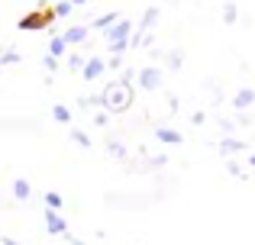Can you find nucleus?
<instances>
[{"label":"nucleus","instance_id":"obj_19","mask_svg":"<svg viewBox=\"0 0 255 245\" xmlns=\"http://www.w3.org/2000/svg\"><path fill=\"white\" fill-rule=\"evenodd\" d=\"M68 65H71V71H81V68H84V58H81V55H71Z\"/></svg>","mask_w":255,"mask_h":245},{"label":"nucleus","instance_id":"obj_7","mask_svg":"<svg viewBox=\"0 0 255 245\" xmlns=\"http://www.w3.org/2000/svg\"><path fill=\"white\" fill-rule=\"evenodd\" d=\"M45 226H49L52 236H65V233H68V226H65V216H58L55 210H49V213H45Z\"/></svg>","mask_w":255,"mask_h":245},{"label":"nucleus","instance_id":"obj_14","mask_svg":"<svg viewBox=\"0 0 255 245\" xmlns=\"http://www.w3.org/2000/svg\"><path fill=\"white\" fill-rule=\"evenodd\" d=\"M45 203H49V210H55V213H58V207H62V197H58L55 190H49V194H45Z\"/></svg>","mask_w":255,"mask_h":245},{"label":"nucleus","instance_id":"obj_20","mask_svg":"<svg viewBox=\"0 0 255 245\" xmlns=\"http://www.w3.org/2000/svg\"><path fill=\"white\" fill-rule=\"evenodd\" d=\"M181 62H184V58H181V52H171V55H168V65H171L174 71L181 68Z\"/></svg>","mask_w":255,"mask_h":245},{"label":"nucleus","instance_id":"obj_17","mask_svg":"<svg viewBox=\"0 0 255 245\" xmlns=\"http://www.w3.org/2000/svg\"><path fill=\"white\" fill-rule=\"evenodd\" d=\"M71 13V0H62V3H55V16H68Z\"/></svg>","mask_w":255,"mask_h":245},{"label":"nucleus","instance_id":"obj_16","mask_svg":"<svg viewBox=\"0 0 255 245\" xmlns=\"http://www.w3.org/2000/svg\"><path fill=\"white\" fill-rule=\"evenodd\" d=\"M223 19H226V23H236V3H226L223 6Z\"/></svg>","mask_w":255,"mask_h":245},{"label":"nucleus","instance_id":"obj_11","mask_svg":"<svg viewBox=\"0 0 255 245\" xmlns=\"http://www.w3.org/2000/svg\"><path fill=\"white\" fill-rule=\"evenodd\" d=\"M65 49H68V45H65V39H62V36H55V39L49 42V55H52V58L65 55Z\"/></svg>","mask_w":255,"mask_h":245},{"label":"nucleus","instance_id":"obj_9","mask_svg":"<svg viewBox=\"0 0 255 245\" xmlns=\"http://www.w3.org/2000/svg\"><path fill=\"white\" fill-rule=\"evenodd\" d=\"M155 136H158V142H165V145H178L181 142V132H174V129H155Z\"/></svg>","mask_w":255,"mask_h":245},{"label":"nucleus","instance_id":"obj_10","mask_svg":"<svg viewBox=\"0 0 255 245\" xmlns=\"http://www.w3.org/2000/svg\"><path fill=\"white\" fill-rule=\"evenodd\" d=\"M113 23H117V13H104V16H97V19H94V29L107 32V29H110Z\"/></svg>","mask_w":255,"mask_h":245},{"label":"nucleus","instance_id":"obj_15","mask_svg":"<svg viewBox=\"0 0 255 245\" xmlns=\"http://www.w3.org/2000/svg\"><path fill=\"white\" fill-rule=\"evenodd\" d=\"M52 116H55V120H58V123H68V120H71V113H68V107H55V110H52Z\"/></svg>","mask_w":255,"mask_h":245},{"label":"nucleus","instance_id":"obj_12","mask_svg":"<svg viewBox=\"0 0 255 245\" xmlns=\"http://www.w3.org/2000/svg\"><path fill=\"white\" fill-rule=\"evenodd\" d=\"M155 19H158V6H149V10L142 13V23H139V29H149Z\"/></svg>","mask_w":255,"mask_h":245},{"label":"nucleus","instance_id":"obj_3","mask_svg":"<svg viewBox=\"0 0 255 245\" xmlns=\"http://www.w3.org/2000/svg\"><path fill=\"white\" fill-rule=\"evenodd\" d=\"M129 32H132V23H129V19H117V23H113L110 29L104 32L107 42H110V52H113V55H120V52L126 49V42H129Z\"/></svg>","mask_w":255,"mask_h":245},{"label":"nucleus","instance_id":"obj_5","mask_svg":"<svg viewBox=\"0 0 255 245\" xmlns=\"http://www.w3.org/2000/svg\"><path fill=\"white\" fill-rule=\"evenodd\" d=\"M87 36H91V26H68L62 39H65V45H81Z\"/></svg>","mask_w":255,"mask_h":245},{"label":"nucleus","instance_id":"obj_23","mask_svg":"<svg viewBox=\"0 0 255 245\" xmlns=\"http://www.w3.org/2000/svg\"><path fill=\"white\" fill-rule=\"evenodd\" d=\"M3 245H19V242H13V239H3Z\"/></svg>","mask_w":255,"mask_h":245},{"label":"nucleus","instance_id":"obj_22","mask_svg":"<svg viewBox=\"0 0 255 245\" xmlns=\"http://www.w3.org/2000/svg\"><path fill=\"white\" fill-rule=\"evenodd\" d=\"M45 68H49V71H55V68H58V58H52V55H45Z\"/></svg>","mask_w":255,"mask_h":245},{"label":"nucleus","instance_id":"obj_13","mask_svg":"<svg viewBox=\"0 0 255 245\" xmlns=\"http://www.w3.org/2000/svg\"><path fill=\"white\" fill-rule=\"evenodd\" d=\"M13 194H16L19 200H26V197H29V184H26V181H16V184H13Z\"/></svg>","mask_w":255,"mask_h":245},{"label":"nucleus","instance_id":"obj_8","mask_svg":"<svg viewBox=\"0 0 255 245\" xmlns=\"http://www.w3.org/2000/svg\"><path fill=\"white\" fill-rule=\"evenodd\" d=\"M252 103H255V90L252 87H243L236 94V100H233V107H236V110H246V107H252Z\"/></svg>","mask_w":255,"mask_h":245},{"label":"nucleus","instance_id":"obj_6","mask_svg":"<svg viewBox=\"0 0 255 245\" xmlns=\"http://www.w3.org/2000/svg\"><path fill=\"white\" fill-rule=\"evenodd\" d=\"M104 68H107V62H104V58H87V62H84V68H81L84 81H94V78H100V75H104Z\"/></svg>","mask_w":255,"mask_h":245},{"label":"nucleus","instance_id":"obj_18","mask_svg":"<svg viewBox=\"0 0 255 245\" xmlns=\"http://www.w3.org/2000/svg\"><path fill=\"white\" fill-rule=\"evenodd\" d=\"M71 139H75V142H81L84 149H91V139H87V136H84L81 129H71Z\"/></svg>","mask_w":255,"mask_h":245},{"label":"nucleus","instance_id":"obj_2","mask_svg":"<svg viewBox=\"0 0 255 245\" xmlns=\"http://www.w3.org/2000/svg\"><path fill=\"white\" fill-rule=\"evenodd\" d=\"M52 19H55V6H36L29 10L23 19H19V29L23 32H39V29H49Z\"/></svg>","mask_w":255,"mask_h":245},{"label":"nucleus","instance_id":"obj_21","mask_svg":"<svg viewBox=\"0 0 255 245\" xmlns=\"http://www.w3.org/2000/svg\"><path fill=\"white\" fill-rule=\"evenodd\" d=\"M239 149H243V145L233 142V139H226V142H223V152H230V155H233V152H239Z\"/></svg>","mask_w":255,"mask_h":245},{"label":"nucleus","instance_id":"obj_1","mask_svg":"<svg viewBox=\"0 0 255 245\" xmlns=\"http://www.w3.org/2000/svg\"><path fill=\"white\" fill-rule=\"evenodd\" d=\"M132 100H136L132 81H123V78L110 81L104 90H100V107H104L107 113H126V110L132 107Z\"/></svg>","mask_w":255,"mask_h":245},{"label":"nucleus","instance_id":"obj_4","mask_svg":"<svg viewBox=\"0 0 255 245\" xmlns=\"http://www.w3.org/2000/svg\"><path fill=\"white\" fill-rule=\"evenodd\" d=\"M139 84L145 90H158L162 87V68H139Z\"/></svg>","mask_w":255,"mask_h":245}]
</instances>
